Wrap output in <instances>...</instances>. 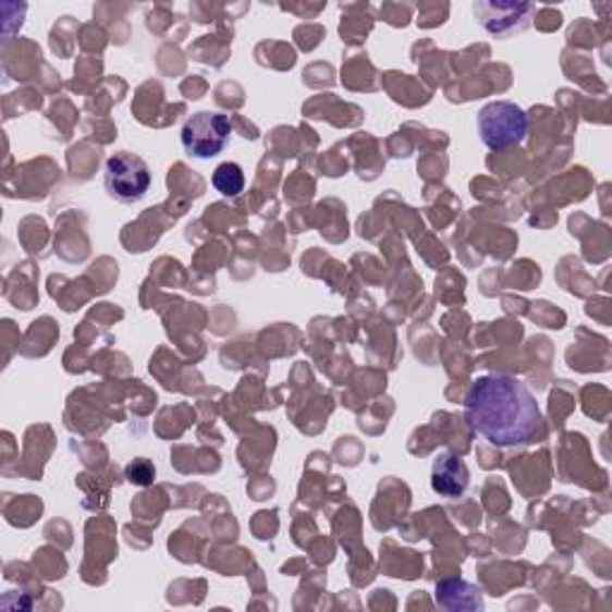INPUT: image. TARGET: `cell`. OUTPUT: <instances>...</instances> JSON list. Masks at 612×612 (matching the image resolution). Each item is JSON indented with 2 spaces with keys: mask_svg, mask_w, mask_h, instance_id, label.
Here are the masks:
<instances>
[{
  "mask_svg": "<svg viewBox=\"0 0 612 612\" xmlns=\"http://www.w3.org/2000/svg\"><path fill=\"white\" fill-rule=\"evenodd\" d=\"M464 414L472 431L498 448L534 443L541 428V407L534 393L519 378L505 374L476 378L464 397Z\"/></svg>",
  "mask_w": 612,
  "mask_h": 612,
  "instance_id": "obj_1",
  "label": "cell"
},
{
  "mask_svg": "<svg viewBox=\"0 0 612 612\" xmlns=\"http://www.w3.org/2000/svg\"><path fill=\"white\" fill-rule=\"evenodd\" d=\"M481 142L493 151H505L510 146H519L529 134V115L512 101L486 103L476 118Z\"/></svg>",
  "mask_w": 612,
  "mask_h": 612,
  "instance_id": "obj_2",
  "label": "cell"
},
{
  "mask_svg": "<svg viewBox=\"0 0 612 612\" xmlns=\"http://www.w3.org/2000/svg\"><path fill=\"white\" fill-rule=\"evenodd\" d=\"M103 182L110 197L120 204L139 201L151 187V170L144 158L118 151L106 161Z\"/></svg>",
  "mask_w": 612,
  "mask_h": 612,
  "instance_id": "obj_3",
  "label": "cell"
},
{
  "mask_svg": "<svg viewBox=\"0 0 612 612\" xmlns=\"http://www.w3.org/2000/svg\"><path fill=\"white\" fill-rule=\"evenodd\" d=\"M232 134L230 118L225 113H218V110H201V113L192 115L185 127H182V146L192 158H213L225 149Z\"/></svg>",
  "mask_w": 612,
  "mask_h": 612,
  "instance_id": "obj_4",
  "label": "cell"
},
{
  "mask_svg": "<svg viewBox=\"0 0 612 612\" xmlns=\"http://www.w3.org/2000/svg\"><path fill=\"white\" fill-rule=\"evenodd\" d=\"M531 10H534L531 3H476L474 5L476 17L481 20L484 27L498 36L524 29L526 24H529Z\"/></svg>",
  "mask_w": 612,
  "mask_h": 612,
  "instance_id": "obj_5",
  "label": "cell"
},
{
  "mask_svg": "<svg viewBox=\"0 0 612 612\" xmlns=\"http://www.w3.org/2000/svg\"><path fill=\"white\" fill-rule=\"evenodd\" d=\"M431 488L443 498H460L467 493L469 488V469L460 457L455 455H440L433 462L431 474Z\"/></svg>",
  "mask_w": 612,
  "mask_h": 612,
  "instance_id": "obj_6",
  "label": "cell"
},
{
  "mask_svg": "<svg viewBox=\"0 0 612 612\" xmlns=\"http://www.w3.org/2000/svg\"><path fill=\"white\" fill-rule=\"evenodd\" d=\"M436 601L440 608L452 612H476L484 610V596L467 579L450 577L436 584Z\"/></svg>",
  "mask_w": 612,
  "mask_h": 612,
  "instance_id": "obj_7",
  "label": "cell"
},
{
  "mask_svg": "<svg viewBox=\"0 0 612 612\" xmlns=\"http://www.w3.org/2000/svg\"><path fill=\"white\" fill-rule=\"evenodd\" d=\"M213 187L218 194H223V197H228V199L240 197V194L244 192V170L232 161L220 163L213 170Z\"/></svg>",
  "mask_w": 612,
  "mask_h": 612,
  "instance_id": "obj_8",
  "label": "cell"
},
{
  "mask_svg": "<svg viewBox=\"0 0 612 612\" xmlns=\"http://www.w3.org/2000/svg\"><path fill=\"white\" fill-rule=\"evenodd\" d=\"M154 476H156V469L151 467V462H146V460H137L127 467V479L137 486H149L154 481Z\"/></svg>",
  "mask_w": 612,
  "mask_h": 612,
  "instance_id": "obj_9",
  "label": "cell"
}]
</instances>
